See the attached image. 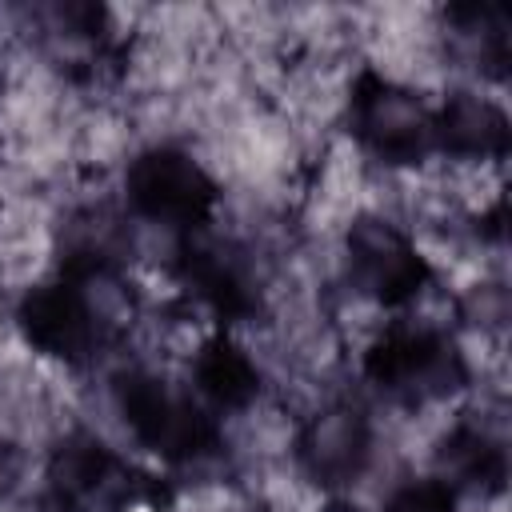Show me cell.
Masks as SVG:
<instances>
[{"instance_id":"obj_2","label":"cell","mask_w":512,"mask_h":512,"mask_svg":"<svg viewBox=\"0 0 512 512\" xmlns=\"http://www.w3.org/2000/svg\"><path fill=\"white\" fill-rule=\"evenodd\" d=\"M364 376L400 404H436L468 384L456 336L428 320H392L364 348Z\"/></svg>"},{"instance_id":"obj_8","label":"cell","mask_w":512,"mask_h":512,"mask_svg":"<svg viewBox=\"0 0 512 512\" xmlns=\"http://www.w3.org/2000/svg\"><path fill=\"white\" fill-rule=\"evenodd\" d=\"M344 260L352 284L380 308H404L432 284V260L388 216H356L344 232Z\"/></svg>"},{"instance_id":"obj_15","label":"cell","mask_w":512,"mask_h":512,"mask_svg":"<svg viewBox=\"0 0 512 512\" xmlns=\"http://www.w3.org/2000/svg\"><path fill=\"white\" fill-rule=\"evenodd\" d=\"M380 512H456V488L440 476H420L400 484Z\"/></svg>"},{"instance_id":"obj_13","label":"cell","mask_w":512,"mask_h":512,"mask_svg":"<svg viewBox=\"0 0 512 512\" xmlns=\"http://www.w3.org/2000/svg\"><path fill=\"white\" fill-rule=\"evenodd\" d=\"M440 468L456 492L460 488H476L480 496H496L504 492V480H508V448H504V436L496 432V424L480 420V416H468V420H456L440 444Z\"/></svg>"},{"instance_id":"obj_16","label":"cell","mask_w":512,"mask_h":512,"mask_svg":"<svg viewBox=\"0 0 512 512\" xmlns=\"http://www.w3.org/2000/svg\"><path fill=\"white\" fill-rule=\"evenodd\" d=\"M20 484V452L12 440L0 436V500Z\"/></svg>"},{"instance_id":"obj_9","label":"cell","mask_w":512,"mask_h":512,"mask_svg":"<svg viewBox=\"0 0 512 512\" xmlns=\"http://www.w3.org/2000/svg\"><path fill=\"white\" fill-rule=\"evenodd\" d=\"M372 460V424L356 404H324L296 436V464L320 488H348Z\"/></svg>"},{"instance_id":"obj_6","label":"cell","mask_w":512,"mask_h":512,"mask_svg":"<svg viewBox=\"0 0 512 512\" xmlns=\"http://www.w3.org/2000/svg\"><path fill=\"white\" fill-rule=\"evenodd\" d=\"M124 200L140 220L168 228L180 240L212 224L220 188L188 148L152 144L132 156L124 172Z\"/></svg>"},{"instance_id":"obj_10","label":"cell","mask_w":512,"mask_h":512,"mask_svg":"<svg viewBox=\"0 0 512 512\" xmlns=\"http://www.w3.org/2000/svg\"><path fill=\"white\" fill-rule=\"evenodd\" d=\"M128 260H132V232L124 216L112 212L108 204H88L60 224L56 276H68L80 284H108V280H120Z\"/></svg>"},{"instance_id":"obj_11","label":"cell","mask_w":512,"mask_h":512,"mask_svg":"<svg viewBox=\"0 0 512 512\" xmlns=\"http://www.w3.org/2000/svg\"><path fill=\"white\" fill-rule=\"evenodd\" d=\"M436 152H448L456 160L472 164H496L508 156V112L480 92H448L436 108Z\"/></svg>"},{"instance_id":"obj_12","label":"cell","mask_w":512,"mask_h":512,"mask_svg":"<svg viewBox=\"0 0 512 512\" xmlns=\"http://www.w3.org/2000/svg\"><path fill=\"white\" fill-rule=\"evenodd\" d=\"M260 388H264L260 364L228 328H216L192 352V392L204 408L240 412L260 396Z\"/></svg>"},{"instance_id":"obj_14","label":"cell","mask_w":512,"mask_h":512,"mask_svg":"<svg viewBox=\"0 0 512 512\" xmlns=\"http://www.w3.org/2000/svg\"><path fill=\"white\" fill-rule=\"evenodd\" d=\"M448 24L472 44L484 72L504 76V68H508V16L500 4H480V0L452 4Z\"/></svg>"},{"instance_id":"obj_3","label":"cell","mask_w":512,"mask_h":512,"mask_svg":"<svg viewBox=\"0 0 512 512\" xmlns=\"http://www.w3.org/2000/svg\"><path fill=\"white\" fill-rule=\"evenodd\" d=\"M116 408L136 444L164 464H200L220 448L212 408H204L192 388H176L152 368H128L116 376Z\"/></svg>"},{"instance_id":"obj_1","label":"cell","mask_w":512,"mask_h":512,"mask_svg":"<svg viewBox=\"0 0 512 512\" xmlns=\"http://www.w3.org/2000/svg\"><path fill=\"white\" fill-rule=\"evenodd\" d=\"M172 500L168 484L132 468L92 432H72L48 460L52 512H160Z\"/></svg>"},{"instance_id":"obj_17","label":"cell","mask_w":512,"mask_h":512,"mask_svg":"<svg viewBox=\"0 0 512 512\" xmlns=\"http://www.w3.org/2000/svg\"><path fill=\"white\" fill-rule=\"evenodd\" d=\"M0 84H4V76H0Z\"/></svg>"},{"instance_id":"obj_5","label":"cell","mask_w":512,"mask_h":512,"mask_svg":"<svg viewBox=\"0 0 512 512\" xmlns=\"http://www.w3.org/2000/svg\"><path fill=\"white\" fill-rule=\"evenodd\" d=\"M348 128L368 156L392 168L424 164L436 152V112L408 84L360 68L348 92Z\"/></svg>"},{"instance_id":"obj_7","label":"cell","mask_w":512,"mask_h":512,"mask_svg":"<svg viewBox=\"0 0 512 512\" xmlns=\"http://www.w3.org/2000/svg\"><path fill=\"white\" fill-rule=\"evenodd\" d=\"M172 276L180 292L200 304L220 328H232L260 312V276L252 268V256L232 236H216L212 228L180 236Z\"/></svg>"},{"instance_id":"obj_4","label":"cell","mask_w":512,"mask_h":512,"mask_svg":"<svg viewBox=\"0 0 512 512\" xmlns=\"http://www.w3.org/2000/svg\"><path fill=\"white\" fill-rule=\"evenodd\" d=\"M100 288L104 284H80L68 276L32 284L16 304V328L28 348L68 368L92 364L116 336V320H108L104 304L96 300Z\"/></svg>"}]
</instances>
